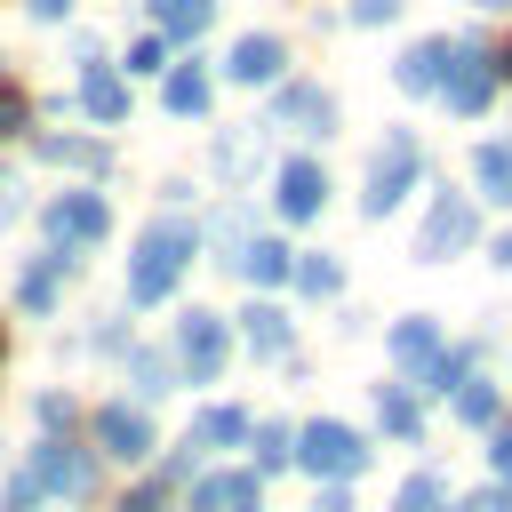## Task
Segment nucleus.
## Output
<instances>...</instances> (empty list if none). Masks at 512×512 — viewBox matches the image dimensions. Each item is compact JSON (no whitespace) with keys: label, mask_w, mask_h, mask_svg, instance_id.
Here are the masks:
<instances>
[{"label":"nucleus","mask_w":512,"mask_h":512,"mask_svg":"<svg viewBox=\"0 0 512 512\" xmlns=\"http://www.w3.org/2000/svg\"><path fill=\"white\" fill-rule=\"evenodd\" d=\"M192 256H200V224H184V216L144 224V240L128 256V304H168L176 280L192 272Z\"/></svg>","instance_id":"nucleus-1"},{"label":"nucleus","mask_w":512,"mask_h":512,"mask_svg":"<svg viewBox=\"0 0 512 512\" xmlns=\"http://www.w3.org/2000/svg\"><path fill=\"white\" fill-rule=\"evenodd\" d=\"M416 176H424V144H416V128H384V144H376V160H368V192H360V208L384 224V216L408 200Z\"/></svg>","instance_id":"nucleus-2"},{"label":"nucleus","mask_w":512,"mask_h":512,"mask_svg":"<svg viewBox=\"0 0 512 512\" xmlns=\"http://www.w3.org/2000/svg\"><path fill=\"white\" fill-rule=\"evenodd\" d=\"M296 464H304L312 480H360V472H368V440H360L352 424H328V416H320V424L296 432Z\"/></svg>","instance_id":"nucleus-3"},{"label":"nucleus","mask_w":512,"mask_h":512,"mask_svg":"<svg viewBox=\"0 0 512 512\" xmlns=\"http://www.w3.org/2000/svg\"><path fill=\"white\" fill-rule=\"evenodd\" d=\"M440 96L456 120H480L488 96H496V56L488 48H448V72H440Z\"/></svg>","instance_id":"nucleus-4"},{"label":"nucleus","mask_w":512,"mask_h":512,"mask_svg":"<svg viewBox=\"0 0 512 512\" xmlns=\"http://www.w3.org/2000/svg\"><path fill=\"white\" fill-rule=\"evenodd\" d=\"M40 224H48V248H64V256H72V248H96V240L112 232V208H104L96 192H56Z\"/></svg>","instance_id":"nucleus-5"},{"label":"nucleus","mask_w":512,"mask_h":512,"mask_svg":"<svg viewBox=\"0 0 512 512\" xmlns=\"http://www.w3.org/2000/svg\"><path fill=\"white\" fill-rule=\"evenodd\" d=\"M472 240H480V208H472L464 192H440L432 216H424V232H416V256H424V264H448V256L472 248Z\"/></svg>","instance_id":"nucleus-6"},{"label":"nucleus","mask_w":512,"mask_h":512,"mask_svg":"<svg viewBox=\"0 0 512 512\" xmlns=\"http://www.w3.org/2000/svg\"><path fill=\"white\" fill-rule=\"evenodd\" d=\"M224 352H232V344H224V320L192 304V312L176 320V368H184L192 384H216V376H224Z\"/></svg>","instance_id":"nucleus-7"},{"label":"nucleus","mask_w":512,"mask_h":512,"mask_svg":"<svg viewBox=\"0 0 512 512\" xmlns=\"http://www.w3.org/2000/svg\"><path fill=\"white\" fill-rule=\"evenodd\" d=\"M32 480H40L48 496H88V488H96V464H88V448H72L64 432H48V440L32 448Z\"/></svg>","instance_id":"nucleus-8"},{"label":"nucleus","mask_w":512,"mask_h":512,"mask_svg":"<svg viewBox=\"0 0 512 512\" xmlns=\"http://www.w3.org/2000/svg\"><path fill=\"white\" fill-rule=\"evenodd\" d=\"M224 72H232L240 88H272V80L288 72V40H280V32H240L232 56H224Z\"/></svg>","instance_id":"nucleus-9"},{"label":"nucleus","mask_w":512,"mask_h":512,"mask_svg":"<svg viewBox=\"0 0 512 512\" xmlns=\"http://www.w3.org/2000/svg\"><path fill=\"white\" fill-rule=\"evenodd\" d=\"M96 440H104V456L144 464V456H152V416L128 408V400H104V408H96Z\"/></svg>","instance_id":"nucleus-10"},{"label":"nucleus","mask_w":512,"mask_h":512,"mask_svg":"<svg viewBox=\"0 0 512 512\" xmlns=\"http://www.w3.org/2000/svg\"><path fill=\"white\" fill-rule=\"evenodd\" d=\"M192 512H264V472H200Z\"/></svg>","instance_id":"nucleus-11"},{"label":"nucleus","mask_w":512,"mask_h":512,"mask_svg":"<svg viewBox=\"0 0 512 512\" xmlns=\"http://www.w3.org/2000/svg\"><path fill=\"white\" fill-rule=\"evenodd\" d=\"M272 200H280V216H288V224H312V216L328 208V168H320V160H288Z\"/></svg>","instance_id":"nucleus-12"},{"label":"nucleus","mask_w":512,"mask_h":512,"mask_svg":"<svg viewBox=\"0 0 512 512\" xmlns=\"http://www.w3.org/2000/svg\"><path fill=\"white\" fill-rule=\"evenodd\" d=\"M272 128H296V136H328L336 128V96H320V88H280L272 96Z\"/></svg>","instance_id":"nucleus-13"},{"label":"nucleus","mask_w":512,"mask_h":512,"mask_svg":"<svg viewBox=\"0 0 512 512\" xmlns=\"http://www.w3.org/2000/svg\"><path fill=\"white\" fill-rule=\"evenodd\" d=\"M232 264H240V280L280 288V280L296 272V248H288V240H240V248H232Z\"/></svg>","instance_id":"nucleus-14"},{"label":"nucleus","mask_w":512,"mask_h":512,"mask_svg":"<svg viewBox=\"0 0 512 512\" xmlns=\"http://www.w3.org/2000/svg\"><path fill=\"white\" fill-rule=\"evenodd\" d=\"M64 272H72V256H64V248L32 256V264H24V280H16V304H24V312H56V288H64Z\"/></svg>","instance_id":"nucleus-15"},{"label":"nucleus","mask_w":512,"mask_h":512,"mask_svg":"<svg viewBox=\"0 0 512 512\" xmlns=\"http://www.w3.org/2000/svg\"><path fill=\"white\" fill-rule=\"evenodd\" d=\"M440 352H448V344H440V320H432V312H408V320L392 328V360H400V368H416V376H424Z\"/></svg>","instance_id":"nucleus-16"},{"label":"nucleus","mask_w":512,"mask_h":512,"mask_svg":"<svg viewBox=\"0 0 512 512\" xmlns=\"http://www.w3.org/2000/svg\"><path fill=\"white\" fill-rule=\"evenodd\" d=\"M80 112H88V120H128V72L88 64V80H80Z\"/></svg>","instance_id":"nucleus-17"},{"label":"nucleus","mask_w":512,"mask_h":512,"mask_svg":"<svg viewBox=\"0 0 512 512\" xmlns=\"http://www.w3.org/2000/svg\"><path fill=\"white\" fill-rule=\"evenodd\" d=\"M240 336H248L256 360H288V312L280 304H248L240 312Z\"/></svg>","instance_id":"nucleus-18"},{"label":"nucleus","mask_w":512,"mask_h":512,"mask_svg":"<svg viewBox=\"0 0 512 512\" xmlns=\"http://www.w3.org/2000/svg\"><path fill=\"white\" fill-rule=\"evenodd\" d=\"M440 72H448V40H416V48L400 56V88H408V96H432Z\"/></svg>","instance_id":"nucleus-19"},{"label":"nucleus","mask_w":512,"mask_h":512,"mask_svg":"<svg viewBox=\"0 0 512 512\" xmlns=\"http://www.w3.org/2000/svg\"><path fill=\"white\" fill-rule=\"evenodd\" d=\"M40 160H56V168H112V144H96V136H40Z\"/></svg>","instance_id":"nucleus-20"},{"label":"nucleus","mask_w":512,"mask_h":512,"mask_svg":"<svg viewBox=\"0 0 512 512\" xmlns=\"http://www.w3.org/2000/svg\"><path fill=\"white\" fill-rule=\"evenodd\" d=\"M376 424H384L392 440H416V432H424V416H416L408 384H376Z\"/></svg>","instance_id":"nucleus-21"},{"label":"nucleus","mask_w":512,"mask_h":512,"mask_svg":"<svg viewBox=\"0 0 512 512\" xmlns=\"http://www.w3.org/2000/svg\"><path fill=\"white\" fill-rule=\"evenodd\" d=\"M472 176H480V200H504L512 208V144H480L472 152Z\"/></svg>","instance_id":"nucleus-22"},{"label":"nucleus","mask_w":512,"mask_h":512,"mask_svg":"<svg viewBox=\"0 0 512 512\" xmlns=\"http://www.w3.org/2000/svg\"><path fill=\"white\" fill-rule=\"evenodd\" d=\"M152 24H160V32H176V40H192V32H208V24H216V0H152Z\"/></svg>","instance_id":"nucleus-23"},{"label":"nucleus","mask_w":512,"mask_h":512,"mask_svg":"<svg viewBox=\"0 0 512 512\" xmlns=\"http://www.w3.org/2000/svg\"><path fill=\"white\" fill-rule=\"evenodd\" d=\"M240 432H248V416H240V408H200L184 440H192V448H232Z\"/></svg>","instance_id":"nucleus-24"},{"label":"nucleus","mask_w":512,"mask_h":512,"mask_svg":"<svg viewBox=\"0 0 512 512\" xmlns=\"http://www.w3.org/2000/svg\"><path fill=\"white\" fill-rule=\"evenodd\" d=\"M168 112H176V120H200V112H208V72H200V64L168 72Z\"/></svg>","instance_id":"nucleus-25"},{"label":"nucleus","mask_w":512,"mask_h":512,"mask_svg":"<svg viewBox=\"0 0 512 512\" xmlns=\"http://www.w3.org/2000/svg\"><path fill=\"white\" fill-rule=\"evenodd\" d=\"M392 512H448V480L440 472H408L400 496H392Z\"/></svg>","instance_id":"nucleus-26"},{"label":"nucleus","mask_w":512,"mask_h":512,"mask_svg":"<svg viewBox=\"0 0 512 512\" xmlns=\"http://www.w3.org/2000/svg\"><path fill=\"white\" fill-rule=\"evenodd\" d=\"M128 384H136V400H160V392L176 384V368H168L160 352H136V344H128Z\"/></svg>","instance_id":"nucleus-27"},{"label":"nucleus","mask_w":512,"mask_h":512,"mask_svg":"<svg viewBox=\"0 0 512 512\" xmlns=\"http://www.w3.org/2000/svg\"><path fill=\"white\" fill-rule=\"evenodd\" d=\"M288 280H296L304 296H336V288H344V264H336V256H296Z\"/></svg>","instance_id":"nucleus-28"},{"label":"nucleus","mask_w":512,"mask_h":512,"mask_svg":"<svg viewBox=\"0 0 512 512\" xmlns=\"http://www.w3.org/2000/svg\"><path fill=\"white\" fill-rule=\"evenodd\" d=\"M216 160H224V176H240V168H256V160H264V128H232V136L216 144Z\"/></svg>","instance_id":"nucleus-29"},{"label":"nucleus","mask_w":512,"mask_h":512,"mask_svg":"<svg viewBox=\"0 0 512 512\" xmlns=\"http://www.w3.org/2000/svg\"><path fill=\"white\" fill-rule=\"evenodd\" d=\"M456 416H464V424H496V384H488V376H464V384H456Z\"/></svg>","instance_id":"nucleus-30"},{"label":"nucleus","mask_w":512,"mask_h":512,"mask_svg":"<svg viewBox=\"0 0 512 512\" xmlns=\"http://www.w3.org/2000/svg\"><path fill=\"white\" fill-rule=\"evenodd\" d=\"M288 440H296V432H288V424H256V472H280V464H288V456H296V448H288Z\"/></svg>","instance_id":"nucleus-31"},{"label":"nucleus","mask_w":512,"mask_h":512,"mask_svg":"<svg viewBox=\"0 0 512 512\" xmlns=\"http://www.w3.org/2000/svg\"><path fill=\"white\" fill-rule=\"evenodd\" d=\"M72 392H40V432H72Z\"/></svg>","instance_id":"nucleus-32"},{"label":"nucleus","mask_w":512,"mask_h":512,"mask_svg":"<svg viewBox=\"0 0 512 512\" xmlns=\"http://www.w3.org/2000/svg\"><path fill=\"white\" fill-rule=\"evenodd\" d=\"M32 504H40V480H32V472H16V480H8V496H0V512H32Z\"/></svg>","instance_id":"nucleus-33"},{"label":"nucleus","mask_w":512,"mask_h":512,"mask_svg":"<svg viewBox=\"0 0 512 512\" xmlns=\"http://www.w3.org/2000/svg\"><path fill=\"white\" fill-rule=\"evenodd\" d=\"M120 512H168V472H160L152 488H136V496H120Z\"/></svg>","instance_id":"nucleus-34"},{"label":"nucleus","mask_w":512,"mask_h":512,"mask_svg":"<svg viewBox=\"0 0 512 512\" xmlns=\"http://www.w3.org/2000/svg\"><path fill=\"white\" fill-rule=\"evenodd\" d=\"M32 120V104H24V88H0V136H16Z\"/></svg>","instance_id":"nucleus-35"},{"label":"nucleus","mask_w":512,"mask_h":512,"mask_svg":"<svg viewBox=\"0 0 512 512\" xmlns=\"http://www.w3.org/2000/svg\"><path fill=\"white\" fill-rule=\"evenodd\" d=\"M160 56H168L160 40H136V48H128V80H136V72H160Z\"/></svg>","instance_id":"nucleus-36"},{"label":"nucleus","mask_w":512,"mask_h":512,"mask_svg":"<svg viewBox=\"0 0 512 512\" xmlns=\"http://www.w3.org/2000/svg\"><path fill=\"white\" fill-rule=\"evenodd\" d=\"M400 0H352V24H392Z\"/></svg>","instance_id":"nucleus-37"},{"label":"nucleus","mask_w":512,"mask_h":512,"mask_svg":"<svg viewBox=\"0 0 512 512\" xmlns=\"http://www.w3.org/2000/svg\"><path fill=\"white\" fill-rule=\"evenodd\" d=\"M488 464H496V480H512V424H496V448H488Z\"/></svg>","instance_id":"nucleus-38"},{"label":"nucleus","mask_w":512,"mask_h":512,"mask_svg":"<svg viewBox=\"0 0 512 512\" xmlns=\"http://www.w3.org/2000/svg\"><path fill=\"white\" fill-rule=\"evenodd\" d=\"M312 512H352V496H344V480H328V488L312 496Z\"/></svg>","instance_id":"nucleus-39"},{"label":"nucleus","mask_w":512,"mask_h":512,"mask_svg":"<svg viewBox=\"0 0 512 512\" xmlns=\"http://www.w3.org/2000/svg\"><path fill=\"white\" fill-rule=\"evenodd\" d=\"M32 16H40V24H64V16H72V0H32Z\"/></svg>","instance_id":"nucleus-40"},{"label":"nucleus","mask_w":512,"mask_h":512,"mask_svg":"<svg viewBox=\"0 0 512 512\" xmlns=\"http://www.w3.org/2000/svg\"><path fill=\"white\" fill-rule=\"evenodd\" d=\"M8 216H16V176L0 168V224H8Z\"/></svg>","instance_id":"nucleus-41"},{"label":"nucleus","mask_w":512,"mask_h":512,"mask_svg":"<svg viewBox=\"0 0 512 512\" xmlns=\"http://www.w3.org/2000/svg\"><path fill=\"white\" fill-rule=\"evenodd\" d=\"M488 256H496V264L512 272V232H496V240H488Z\"/></svg>","instance_id":"nucleus-42"},{"label":"nucleus","mask_w":512,"mask_h":512,"mask_svg":"<svg viewBox=\"0 0 512 512\" xmlns=\"http://www.w3.org/2000/svg\"><path fill=\"white\" fill-rule=\"evenodd\" d=\"M496 72H504V80H512V40H504V56H496Z\"/></svg>","instance_id":"nucleus-43"},{"label":"nucleus","mask_w":512,"mask_h":512,"mask_svg":"<svg viewBox=\"0 0 512 512\" xmlns=\"http://www.w3.org/2000/svg\"><path fill=\"white\" fill-rule=\"evenodd\" d=\"M480 8H512V0H480Z\"/></svg>","instance_id":"nucleus-44"},{"label":"nucleus","mask_w":512,"mask_h":512,"mask_svg":"<svg viewBox=\"0 0 512 512\" xmlns=\"http://www.w3.org/2000/svg\"><path fill=\"white\" fill-rule=\"evenodd\" d=\"M0 368H8V336H0Z\"/></svg>","instance_id":"nucleus-45"}]
</instances>
